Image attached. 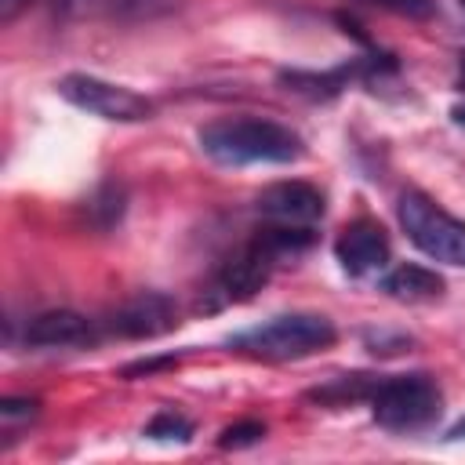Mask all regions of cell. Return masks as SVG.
I'll return each mask as SVG.
<instances>
[{"label": "cell", "mask_w": 465, "mask_h": 465, "mask_svg": "<svg viewBox=\"0 0 465 465\" xmlns=\"http://www.w3.org/2000/svg\"><path fill=\"white\" fill-rule=\"evenodd\" d=\"M200 149L225 167L243 163H294L305 145L302 134L262 116H229L200 127Z\"/></svg>", "instance_id": "1"}, {"label": "cell", "mask_w": 465, "mask_h": 465, "mask_svg": "<svg viewBox=\"0 0 465 465\" xmlns=\"http://www.w3.org/2000/svg\"><path fill=\"white\" fill-rule=\"evenodd\" d=\"M338 331L320 312H280L229 338V349L262 356V360H302L334 345Z\"/></svg>", "instance_id": "2"}, {"label": "cell", "mask_w": 465, "mask_h": 465, "mask_svg": "<svg viewBox=\"0 0 465 465\" xmlns=\"http://www.w3.org/2000/svg\"><path fill=\"white\" fill-rule=\"evenodd\" d=\"M367 403H371L374 421L389 432H421L443 414V392L421 371L392 374V378L381 374V381Z\"/></svg>", "instance_id": "3"}, {"label": "cell", "mask_w": 465, "mask_h": 465, "mask_svg": "<svg viewBox=\"0 0 465 465\" xmlns=\"http://www.w3.org/2000/svg\"><path fill=\"white\" fill-rule=\"evenodd\" d=\"M396 214H400V225L407 232V240L421 254H429L432 262L465 269V222L461 218L447 214L436 200H429L418 189H407L400 196Z\"/></svg>", "instance_id": "4"}, {"label": "cell", "mask_w": 465, "mask_h": 465, "mask_svg": "<svg viewBox=\"0 0 465 465\" xmlns=\"http://www.w3.org/2000/svg\"><path fill=\"white\" fill-rule=\"evenodd\" d=\"M58 94L65 102H73L76 109H87L102 120H120V124H138L153 116V102L131 87L109 84L102 76H87V73H69L58 80Z\"/></svg>", "instance_id": "5"}, {"label": "cell", "mask_w": 465, "mask_h": 465, "mask_svg": "<svg viewBox=\"0 0 465 465\" xmlns=\"http://www.w3.org/2000/svg\"><path fill=\"white\" fill-rule=\"evenodd\" d=\"M174 323H178L174 302L160 291H142L120 309H113L102 320V331L116 338H156V334H167Z\"/></svg>", "instance_id": "6"}, {"label": "cell", "mask_w": 465, "mask_h": 465, "mask_svg": "<svg viewBox=\"0 0 465 465\" xmlns=\"http://www.w3.org/2000/svg\"><path fill=\"white\" fill-rule=\"evenodd\" d=\"M258 214L280 225H312L323 218V193L309 182H276L258 193Z\"/></svg>", "instance_id": "7"}, {"label": "cell", "mask_w": 465, "mask_h": 465, "mask_svg": "<svg viewBox=\"0 0 465 465\" xmlns=\"http://www.w3.org/2000/svg\"><path fill=\"white\" fill-rule=\"evenodd\" d=\"M334 258L349 276H367L389 262V236L378 222L356 218L334 240Z\"/></svg>", "instance_id": "8"}, {"label": "cell", "mask_w": 465, "mask_h": 465, "mask_svg": "<svg viewBox=\"0 0 465 465\" xmlns=\"http://www.w3.org/2000/svg\"><path fill=\"white\" fill-rule=\"evenodd\" d=\"M102 331V320H87L73 309H47L25 323V345L33 349H76V345H94Z\"/></svg>", "instance_id": "9"}, {"label": "cell", "mask_w": 465, "mask_h": 465, "mask_svg": "<svg viewBox=\"0 0 465 465\" xmlns=\"http://www.w3.org/2000/svg\"><path fill=\"white\" fill-rule=\"evenodd\" d=\"M443 287L447 283H443V276L436 269H425V265H414V262H403V265H396V269H389L381 276V291L389 298H396V302H407V305L436 302L443 294Z\"/></svg>", "instance_id": "10"}, {"label": "cell", "mask_w": 465, "mask_h": 465, "mask_svg": "<svg viewBox=\"0 0 465 465\" xmlns=\"http://www.w3.org/2000/svg\"><path fill=\"white\" fill-rule=\"evenodd\" d=\"M378 381H381V374H338L327 385L312 389L309 400L327 403V407H345V403H356V400H371Z\"/></svg>", "instance_id": "11"}, {"label": "cell", "mask_w": 465, "mask_h": 465, "mask_svg": "<svg viewBox=\"0 0 465 465\" xmlns=\"http://www.w3.org/2000/svg\"><path fill=\"white\" fill-rule=\"evenodd\" d=\"M142 436H149V440H178V443H185L189 436H193V421L185 418V414H178V411H160L145 429H142Z\"/></svg>", "instance_id": "12"}, {"label": "cell", "mask_w": 465, "mask_h": 465, "mask_svg": "<svg viewBox=\"0 0 465 465\" xmlns=\"http://www.w3.org/2000/svg\"><path fill=\"white\" fill-rule=\"evenodd\" d=\"M91 214H94V222L102 229H109L113 222H120V214H124V189L116 182H105L94 193V200H91Z\"/></svg>", "instance_id": "13"}, {"label": "cell", "mask_w": 465, "mask_h": 465, "mask_svg": "<svg viewBox=\"0 0 465 465\" xmlns=\"http://www.w3.org/2000/svg\"><path fill=\"white\" fill-rule=\"evenodd\" d=\"M262 436H265V425L254 421V418H247V421H236V425L222 429L218 447H225V450H240V447H254Z\"/></svg>", "instance_id": "14"}, {"label": "cell", "mask_w": 465, "mask_h": 465, "mask_svg": "<svg viewBox=\"0 0 465 465\" xmlns=\"http://www.w3.org/2000/svg\"><path fill=\"white\" fill-rule=\"evenodd\" d=\"M363 341H367V349H371L374 356H396V352H403V349L411 345L407 334H392V331H367Z\"/></svg>", "instance_id": "15"}, {"label": "cell", "mask_w": 465, "mask_h": 465, "mask_svg": "<svg viewBox=\"0 0 465 465\" xmlns=\"http://www.w3.org/2000/svg\"><path fill=\"white\" fill-rule=\"evenodd\" d=\"M367 4L403 15V18H432L436 15V0H367Z\"/></svg>", "instance_id": "16"}, {"label": "cell", "mask_w": 465, "mask_h": 465, "mask_svg": "<svg viewBox=\"0 0 465 465\" xmlns=\"http://www.w3.org/2000/svg\"><path fill=\"white\" fill-rule=\"evenodd\" d=\"M58 15L80 18V15H109V0H54Z\"/></svg>", "instance_id": "17"}, {"label": "cell", "mask_w": 465, "mask_h": 465, "mask_svg": "<svg viewBox=\"0 0 465 465\" xmlns=\"http://www.w3.org/2000/svg\"><path fill=\"white\" fill-rule=\"evenodd\" d=\"M36 400H15V396H7L4 403H0V418L4 421H15V418H36Z\"/></svg>", "instance_id": "18"}, {"label": "cell", "mask_w": 465, "mask_h": 465, "mask_svg": "<svg viewBox=\"0 0 465 465\" xmlns=\"http://www.w3.org/2000/svg\"><path fill=\"white\" fill-rule=\"evenodd\" d=\"M33 0H0V22H15L18 11H25Z\"/></svg>", "instance_id": "19"}, {"label": "cell", "mask_w": 465, "mask_h": 465, "mask_svg": "<svg viewBox=\"0 0 465 465\" xmlns=\"http://www.w3.org/2000/svg\"><path fill=\"white\" fill-rule=\"evenodd\" d=\"M447 436H450V440H465V418H461V421H458V425H454Z\"/></svg>", "instance_id": "20"}, {"label": "cell", "mask_w": 465, "mask_h": 465, "mask_svg": "<svg viewBox=\"0 0 465 465\" xmlns=\"http://www.w3.org/2000/svg\"><path fill=\"white\" fill-rule=\"evenodd\" d=\"M450 116H454L458 124H465V102H461V105H454V109H450Z\"/></svg>", "instance_id": "21"}, {"label": "cell", "mask_w": 465, "mask_h": 465, "mask_svg": "<svg viewBox=\"0 0 465 465\" xmlns=\"http://www.w3.org/2000/svg\"><path fill=\"white\" fill-rule=\"evenodd\" d=\"M458 84L465 87V54H461V65H458Z\"/></svg>", "instance_id": "22"}, {"label": "cell", "mask_w": 465, "mask_h": 465, "mask_svg": "<svg viewBox=\"0 0 465 465\" xmlns=\"http://www.w3.org/2000/svg\"><path fill=\"white\" fill-rule=\"evenodd\" d=\"M458 4H461V7H465V0H458Z\"/></svg>", "instance_id": "23"}]
</instances>
